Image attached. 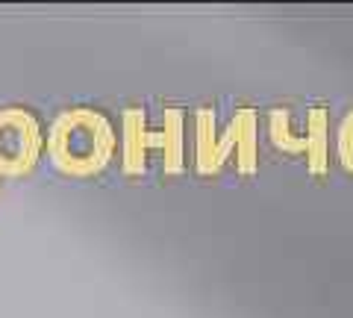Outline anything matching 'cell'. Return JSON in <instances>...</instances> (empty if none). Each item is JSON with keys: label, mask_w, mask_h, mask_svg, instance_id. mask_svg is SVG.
Returning a JSON list of instances; mask_svg holds the SVG:
<instances>
[{"label": "cell", "mask_w": 353, "mask_h": 318, "mask_svg": "<svg viewBox=\"0 0 353 318\" xmlns=\"http://www.w3.org/2000/svg\"><path fill=\"white\" fill-rule=\"evenodd\" d=\"M94 148V136L88 133L85 127H74L71 136H68V150L74 153V157H88Z\"/></svg>", "instance_id": "1"}, {"label": "cell", "mask_w": 353, "mask_h": 318, "mask_svg": "<svg viewBox=\"0 0 353 318\" xmlns=\"http://www.w3.org/2000/svg\"><path fill=\"white\" fill-rule=\"evenodd\" d=\"M3 141H0V150H3V153H15V148H12V141H15V130L12 127H6L3 130Z\"/></svg>", "instance_id": "2"}]
</instances>
